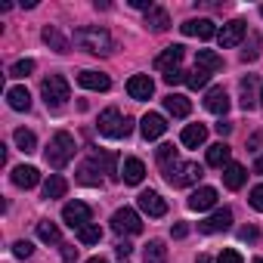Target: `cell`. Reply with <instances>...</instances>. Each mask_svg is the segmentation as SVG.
Returning a JSON list of instances; mask_svg holds the SVG:
<instances>
[{
    "mask_svg": "<svg viewBox=\"0 0 263 263\" xmlns=\"http://www.w3.org/2000/svg\"><path fill=\"white\" fill-rule=\"evenodd\" d=\"M74 44H78L81 50H87V53H96V56H108V53L115 50L111 34H108L105 28H99V25L78 28V31H74Z\"/></svg>",
    "mask_w": 263,
    "mask_h": 263,
    "instance_id": "6da1fadb",
    "label": "cell"
},
{
    "mask_svg": "<svg viewBox=\"0 0 263 263\" xmlns=\"http://www.w3.org/2000/svg\"><path fill=\"white\" fill-rule=\"evenodd\" d=\"M44 158L53 171H62L71 158H74V137L65 134V130H59V134L50 140V146L44 149Z\"/></svg>",
    "mask_w": 263,
    "mask_h": 263,
    "instance_id": "7a4b0ae2",
    "label": "cell"
},
{
    "mask_svg": "<svg viewBox=\"0 0 263 263\" xmlns=\"http://www.w3.org/2000/svg\"><path fill=\"white\" fill-rule=\"evenodd\" d=\"M96 127H99V134L108 137V140H124L130 130H134V121H130L124 111H118V108H105V111L99 115Z\"/></svg>",
    "mask_w": 263,
    "mask_h": 263,
    "instance_id": "3957f363",
    "label": "cell"
},
{
    "mask_svg": "<svg viewBox=\"0 0 263 263\" xmlns=\"http://www.w3.org/2000/svg\"><path fill=\"white\" fill-rule=\"evenodd\" d=\"M41 93H44L47 108H62V105L71 99V87H68V81H65L62 74H50V78L44 81Z\"/></svg>",
    "mask_w": 263,
    "mask_h": 263,
    "instance_id": "277c9868",
    "label": "cell"
},
{
    "mask_svg": "<svg viewBox=\"0 0 263 263\" xmlns=\"http://www.w3.org/2000/svg\"><path fill=\"white\" fill-rule=\"evenodd\" d=\"M164 177H167V183H171L174 189H183V186H192V183L201 180V167H198L195 161H180V164H174L171 171H164Z\"/></svg>",
    "mask_w": 263,
    "mask_h": 263,
    "instance_id": "5b68a950",
    "label": "cell"
},
{
    "mask_svg": "<svg viewBox=\"0 0 263 263\" xmlns=\"http://www.w3.org/2000/svg\"><path fill=\"white\" fill-rule=\"evenodd\" d=\"M111 229L121 232V235H137V232H143V220L134 208H121L111 217Z\"/></svg>",
    "mask_w": 263,
    "mask_h": 263,
    "instance_id": "8992f818",
    "label": "cell"
},
{
    "mask_svg": "<svg viewBox=\"0 0 263 263\" xmlns=\"http://www.w3.org/2000/svg\"><path fill=\"white\" fill-rule=\"evenodd\" d=\"M90 204H84V201H68L65 208H62V220H65V226H71V229H84L87 223H90Z\"/></svg>",
    "mask_w": 263,
    "mask_h": 263,
    "instance_id": "52a82bcc",
    "label": "cell"
},
{
    "mask_svg": "<svg viewBox=\"0 0 263 263\" xmlns=\"http://www.w3.org/2000/svg\"><path fill=\"white\" fill-rule=\"evenodd\" d=\"M127 93H130V99L146 102V99H152V93H155V81H152L149 74H134V78L127 81Z\"/></svg>",
    "mask_w": 263,
    "mask_h": 263,
    "instance_id": "ba28073f",
    "label": "cell"
},
{
    "mask_svg": "<svg viewBox=\"0 0 263 263\" xmlns=\"http://www.w3.org/2000/svg\"><path fill=\"white\" fill-rule=\"evenodd\" d=\"M245 34H248V25H245L241 19H232V22H226V25L217 31V41H220V47H238Z\"/></svg>",
    "mask_w": 263,
    "mask_h": 263,
    "instance_id": "9c48e42d",
    "label": "cell"
},
{
    "mask_svg": "<svg viewBox=\"0 0 263 263\" xmlns=\"http://www.w3.org/2000/svg\"><path fill=\"white\" fill-rule=\"evenodd\" d=\"M232 226V211L229 208H220V211H214L204 223H198V229L204 232V235H214V232H226Z\"/></svg>",
    "mask_w": 263,
    "mask_h": 263,
    "instance_id": "30bf717a",
    "label": "cell"
},
{
    "mask_svg": "<svg viewBox=\"0 0 263 263\" xmlns=\"http://www.w3.org/2000/svg\"><path fill=\"white\" fill-rule=\"evenodd\" d=\"M164 130H167L164 115H158V111L143 115V121H140V134H143L146 140H158V137H164Z\"/></svg>",
    "mask_w": 263,
    "mask_h": 263,
    "instance_id": "8fae6325",
    "label": "cell"
},
{
    "mask_svg": "<svg viewBox=\"0 0 263 263\" xmlns=\"http://www.w3.org/2000/svg\"><path fill=\"white\" fill-rule=\"evenodd\" d=\"M180 31H183L186 37H198V41H211V37L217 34V28H214L211 19H189V22L180 25Z\"/></svg>",
    "mask_w": 263,
    "mask_h": 263,
    "instance_id": "7c38bea8",
    "label": "cell"
},
{
    "mask_svg": "<svg viewBox=\"0 0 263 263\" xmlns=\"http://www.w3.org/2000/svg\"><path fill=\"white\" fill-rule=\"evenodd\" d=\"M140 211L143 214H149V217H164L167 214V201L158 195V192H152V189H146V192H140Z\"/></svg>",
    "mask_w": 263,
    "mask_h": 263,
    "instance_id": "4fadbf2b",
    "label": "cell"
},
{
    "mask_svg": "<svg viewBox=\"0 0 263 263\" xmlns=\"http://www.w3.org/2000/svg\"><path fill=\"white\" fill-rule=\"evenodd\" d=\"M183 53H186V50H183L180 44H174V47L161 50V53H158V59H155V68H158V71H164V74H167V71H177V68H180V62H183Z\"/></svg>",
    "mask_w": 263,
    "mask_h": 263,
    "instance_id": "5bb4252c",
    "label": "cell"
},
{
    "mask_svg": "<svg viewBox=\"0 0 263 263\" xmlns=\"http://www.w3.org/2000/svg\"><path fill=\"white\" fill-rule=\"evenodd\" d=\"M204 108H208L211 115H226V111H229V93H226L223 87H211L208 96H204Z\"/></svg>",
    "mask_w": 263,
    "mask_h": 263,
    "instance_id": "9a60e30c",
    "label": "cell"
},
{
    "mask_svg": "<svg viewBox=\"0 0 263 263\" xmlns=\"http://www.w3.org/2000/svg\"><path fill=\"white\" fill-rule=\"evenodd\" d=\"M217 204V189H211V186H201V189H195L192 195H189V211H211Z\"/></svg>",
    "mask_w": 263,
    "mask_h": 263,
    "instance_id": "2e32d148",
    "label": "cell"
},
{
    "mask_svg": "<svg viewBox=\"0 0 263 263\" xmlns=\"http://www.w3.org/2000/svg\"><path fill=\"white\" fill-rule=\"evenodd\" d=\"M121 177H124L127 186H140L143 177H146V164H143L140 158H124V164H121Z\"/></svg>",
    "mask_w": 263,
    "mask_h": 263,
    "instance_id": "e0dca14e",
    "label": "cell"
},
{
    "mask_svg": "<svg viewBox=\"0 0 263 263\" xmlns=\"http://www.w3.org/2000/svg\"><path fill=\"white\" fill-rule=\"evenodd\" d=\"M204 140H208V127H204V124H186V127H183L180 143H183L186 149H198V146H204Z\"/></svg>",
    "mask_w": 263,
    "mask_h": 263,
    "instance_id": "ac0fdd59",
    "label": "cell"
},
{
    "mask_svg": "<svg viewBox=\"0 0 263 263\" xmlns=\"http://www.w3.org/2000/svg\"><path fill=\"white\" fill-rule=\"evenodd\" d=\"M78 84H81L84 90H96V93H105V90L111 87L108 74H102V71H81V74H78Z\"/></svg>",
    "mask_w": 263,
    "mask_h": 263,
    "instance_id": "d6986e66",
    "label": "cell"
},
{
    "mask_svg": "<svg viewBox=\"0 0 263 263\" xmlns=\"http://www.w3.org/2000/svg\"><path fill=\"white\" fill-rule=\"evenodd\" d=\"M78 183H84V186H102V171H99L96 158H90V161H84L78 167Z\"/></svg>",
    "mask_w": 263,
    "mask_h": 263,
    "instance_id": "ffe728a7",
    "label": "cell"
},
{
    "mask_svg": "<svg viewBox=\"0 0 263 263\" xmlns=\"http://www.w3.org/2000/svg\"><path fill=\"white\" fill-rule=\"evenodd\" d=\"M13 183H16L19 189H34V186L41 183V171L31 167V164H22V167L13 171Z\"/></svg>",
    "mask_w": 263,
    "mask_h": 263,
    "instance_id": "44dd1931",
    "label": "cell"
},
{
    "mask_svg": "<svg viewBox=\"0 0 263 263\" xmlns=\"http://www.w3.org/2000/svg\"><path fill=\"white\" fill-rule=\"evenodd\" d=\"M245 180H248V171H245L241 164L229 161V164L223 167V186H226V189H241Z\"/></svg>",
    "mask_w": 263,
    "mask_h": 263,
    "instance_id": "7402d4cb",
    "label": "cell"
},
{
    "mask_svg": "<svg viewBox=\"0 0 263 263\" xmlns=\"http://www.w3.org/2000/svg\"><path fill=\"white\" fill-rule=\"evenodd\" d=\"M241 108L245 111H251L257 102H260V96H257V78L254 74H248V78H241Z\"/></svg>",
    "mask_w": 263,
    "mask_h": 263,
    "instance_id": "603a6c76",
    "label": "cell"
},
{
    "mask_svg": "<svg viewBox=\"0 0 263 263\" xmlns=\"http://www.w3.org/2000/svg\"><path fill=\"white\" fill-rule=\"evenodd\" d=\"M164 111L174 115V118H186L192 111V102L186 96H180V93H171V96H164Z\"/></svg>",
    "mask_w": 263,
    "mask_h": 263,
    "instance_id": "cb8c5ba5",
    "label": "cell"
},
{
    "mask_svg": "<svg viewBox=\"0 0 263 263\" xmlns=\"http://www.w3.org/2000/svg\"><path fill=\"white\" fill-rule=\"evenodd\" d=\"M7 102H10V108H16V111H28V108H31V93H28L25 87H10V90H7Z\"/></svg>",
    "mask_w": 263,
    "mask_h": 263,
    "instance_id": "d4e9b609",
    "label": "cell"
},
{
    "mask_svg": "<svg viewBox=\"0 0 263 263\" xmlns=\"http://www.w3.org/2000/svg\"><path fill=\"white\" fill-rule=\"evenodd\" d=\"M195 65L214 74V71H220V68H223V56H217L214 50H198V53H195Z\"/></svg>",
    "mask_w": 263,
    "mask_h": 263,
    "instance_id": "484cf974",
    "label": "cell"
},
{
    "mask_svg": "<svg viewBox=\"0 0 263 263\" xmlns=\"http://www.w3.org/2000/svg\"><path fill=\"white\" fill-rule=\"evenodd\" d=\"M146 25H149L152 31H167V28H171V16H167V10L152 7V10L146 13Z\"/></svg>",
    "mask_w": 263,
    "mask_h": 263,
    "instance_id": "4316f807",
    "label": "cell"
},
{
    "mask_svg": "<svg viewBox=\"0 0 263 263\" xmlns=\"http://www.w3.org/2000/svg\"><path fill=\"white\" fill-rule=\"evenodd\" d=\"M44 44H50L56 53H68V37H65L56 25H47V28H44Z\"/></svg>",
    "mask_w": 263,
    "mask_h": 263,
    "instance_id": "83f0119b",
    "label": "cell"
},
{
    "mask_svg": "<svg viewBox=\"0 0 263 263\" xmlns=\"http://www.w3.org/2000/svg\"><path fill=\"white\" fill-rule=\"evenodd\" d=\"M229 146L226 143H214V146H208V164L211 167H226L229 164Z\"/></svg>",
    "mask_w": 263,
    "mask_h": 263,
    "instance_id": "f1b7e54d",
    "label": "cell"
},
{
    "mask_svg": "<svg viewBox=\"0 0 263 263\" xmlns=\"http://www.w3.org/2000/svg\"><path fill=\"white\" fill-rule=\"evenodd\" d=\"M13 140H16V146L25 152V155H31V152H37V137L31 134V130H25V127H19L16 134H13Z\"/></svg>",
    "mask_w": 263,
    "mask_h": 263,
    "instance_id": "f546056e",
    "label": "cell"
},
{
    "mask_svg": "<svg viewBox=\"0 0 263 263\" xmlns=\"http://www.w3.org/2000/svg\"><path fill=\"white\" fill-rule=\"evenodd\" d=\"M65 189H68V183H65L59 174H53V177L44 183V198H50V201H53V198H62V195H65Z\"/></svg>",
    "mask_w": 263,
    "mask_h": 263,
    "instance_id": "4dcf8cb0",
    "label": "cell"
},
{
    "mask_svg": "<svg viewBox=\"0 0 263 263\" xmlns=\"http://www.w3.org/2000/svg\"><path fill=\"white\" fill-rule=\"evenodd\" d=\"M143 257H146V263H167V248H164V241H149L146 245V251H143Z\"/></svg>",
    "mask_w": 263,
    "mask_h": 263,
    "instance_id": "1f68e13d",
    "label": "cell"
},
{
    "mask_svg": "<svg viewBox=\"0 0 263 263\" xmlns=\"http://www.w3.org/2000/svg\"><path fill=\"white\" fill-rule=\"evenodd\" d=\"M37 238L47 241V245H59V226L53 220H41L37 223Z\"/></svg>",
    "mask_w": 263,
    "mask_h": 263,
    "instance_id": "d6a6232c",
    "label": "cell"
},
{
    "mask_svg": "<svg viewBox=\"0 0 263 263\" xmlns=\"http://www.w3.org/2000/svg\"><path fill=\"white\" fill-rule=\"evenodd\" d=\"M208 81H211V71H204V68H198V65L186 74V87H189V90H201V87H208Z\"/></svg>",
    "mask_w": 263,
    "mask_h": 263,
    "instance_id": "836d02e7",
    "label": "cell"
},
{
    "mask_svg": "<svg viewBox=\"0 0 263 263\" xmlns=\"http://www.w3.org/2000/svg\"><path fill=\"white\" fill-rule=\"evenodd\" d=\"M158 164H161V171H171L174 164H180V158H177V149H174L171 143L158 146Z\"/></svg>",
    "mask_w": 263,
    "mask_h": 263,
    "instance_id": "e575fe53",
    "label": "cell"
},
{
    "mask_svg": "<svg viewBox=\"0 0 263 263\" xmlns=\"http://www.w3.org/2000/svg\"><path fill=\"white\" fill-rule=\"evenodd\" d=\"M99 238H102L99 223H87L84 229H78V241H81V245H99Z\"/></svg>",
    "mask_w": 263,
    "mask_h": 263,
    "instance_id": "d590c367",
    "label": "cell"
},
{
    "mask_svg": "<svg viewBox=\"0 0 263 263\" xmlns=\"http://www.w3.org/2000/svg\"><path fill=\"white\" fill-rule=\"evenodd\" d=\"M31 71H34V59H19V62L10 68V74H13V78H28Z\"/></svg>",
    "mask_w": 263,
    "mask_h": 263,
    "instance_id": "8d00e7d4",
    "label": "cell"
},
{
    "mask_svg": "<svg viewBox=\"0 0 263 263\" xmlns=\"http://www.w3.org/2000/svg\"><path fill=\"white\" fill-rule=\"evenodd\" d=\"M217 263H245V260H241V254L235 248H223L220 257H217Z\"/></svg>",
    "mask_w": 263,
    "mask_h": 263,
    "instance_id": "74e56055",
    "label": "cell"
},
{
    "mask_svg": "<svg viewBox=\"0 0 263 263\" xmlns=\"http://www.w3.org/2000/svg\"><path fill=\"white\" fill-rule=\"evenodd\" d=\"M248 201H251V208H254V211H260V214H263V183L251 189V198H248Z\"/></svg>",
    "mask_w": 263,
    "mask_h": 263,
    "instance_id": "f35d334b",
    "label": "cell"
},
{
    "mask_svg": "<svg viewBox=\"0 0 263 263\" xmlns=\"http://www.w3.org/2000/svg\"><path fill=\"white\" fill-rule=\"evenodd\" d=\"M31 251H34V245H31V241H25V238L13 245V254H16V257H22V260H25V257H31Z\"/></svg>",
    "mask_w": 263,
    "mask_h": 263,
    "instance_id": "ab89813d",
    "label": "cell"
},
{
    "mask_svg": "<svg viewBox=\"0 0 263 263\" xmlns=\"http://www.w3.org/2000/svg\"><path fill=\"white\" fill-rule=\"evenodd\" d=\"M238 238H241V241H251V245H254V241L260 238V232H257V226H241V229H238Z\"/></svg>",
    "mask_w": 263,
    "mask_h": 263,
    "instance_id": "60d3db41",
    "label": "cell"
},
{
    "mask_svg": "<svg viewBox=\"0 0 263 263\" xmlns=\"http://www.w3.org/2000/svg\"><path fill=\"white\" fill-rule=\"evenodd\" d=\"M183 81H186V71H180V68L164 74V84H171V87H174V84H183Z\"/></svg>",
    "mask_w": 263,
    "mask_h": 263,
    "instance_id": "b9f144b4",
    "label": "cell"
},
{
    "mask_svg": "<svg viewBox=\"0 0 263 263\" xmlns=\"http://www.w3.org/2000/svg\"><path fill=\"white\" fill-rule=\"evenodd\" d=\"M130 251H134V245H130V241H118V245H115V254H118L121 260L130 257Z\"/></svg>",
    "mask_w": 263,
    "mask_h": 263,
    "instance_id": "7bdbcfd3",
    "label": "cell"
},
{
    "mask_svg": "<svg viewBox=\"0 0 263 263\" xmlns=\"http://www.w3.org/2000/svg\"><path fill=\"white\" fill-rule=\"evenodd\" d=\"M78 257V248L74 245H62V260H74Z\"/></svg>",
    "mask_w": 263,
    "mask_h": 263,
    "instance_id": "ee69618b",
    "label": "cell"
},
{
    "mask_svg": "<svg viewBox=\"0 0 263 263\" xmlns=\"http://www.w3.org/2000/svg\"><path fill=\"white\" fill-rule=\"evenodd\" d=\"M217 134H220V137H229V134H232V124H229V121H220V124H217Z\"/></svg>",
    "mask_w": 263,
    "mask_h": 263,
    "instance_id": "f6af8a7d",
    "label": "cell"
},
{
    "mask_svg": "<svg viewBox=\"0 0 263 263\" xmlns=\"http://www.w3.org/2000/svg\"><path fill=\"white\" fill-rule=\"evenodd\" d=\"M130 7H134V10H152V4H149V0H130Z\"/></svg>",
    "mask_w": 263,
    "mask_h": 263,
    "instance_id": "bcb514c9",
    "label": "cell"
},
{
    "mask_svg": "<svg viewBox=\"0 0 263 263\" xmlns=\"http://www.w3.org/2000/svg\"><path fill=\"white\" fill-rule=\"evenodd\" d=\"M183 235H189V226L186 223H177L174 226V238H183Z\"/></svg>",
    "mask_w": 263,
    "mask_h": 263,
    "instance_id": "7dc6e473",
    "label": "cell"
},
{
    "mask_svg": "<svg viewBox=\"0 0 263 263\" xmlns=\"http://www.w3.org/2000/svg\"><path fill=\"white\" fill-rule=\"evenodd\" d=\"M254 171H257V174H263V155L257 158V164H254Z\"/></svg>",
    "mask_w": 263,
    "mask_h": 263,
    "instance_id": "c3c4849f",
    "label": "cell"
},
{
    "mask_svg": "<svg viewBox=\"0 0 263 263\" xmlns=\"http://www.w3.org/2000/svg\"><path fill=\"white\" fill-rule=\"evenodd\" d=\"M198 263H214V260H211L208 254H198Z\"/></svg>",
    "mask_w": 263,
    "mask_h": 263,
    "instance_id": "681fc988",
    "label": "cell"
},
{
    "mask_svg": "<svg viewBox=\"0 0 263 263\" xmlns=\"http://www.w3.org/2000/svg\"><path fill=\"white\" fill-rule=\"evenodd\" d=\"M87 263H108V260H105V257H90Z\"/></svg>",
    "mask_w": 263,
    "mask_h": 263,
    "instance_id": "f907efd6",
    "label": "cell"
},
{
    "mask_svg": "<svg viewBox=\"0 0 263 263\" xmlns=\"http://www.w3.org/2000/svg\"><path fill=\"white\" fill-rule=\"evenodd\" d=\"M254 263H263V257H257V260H254Z\"/></svg>",
    "mask_w": 263,
    "mask_h": 263,
    "instance_id": "816d5d0a",
    "label": "cell"
},
{
    "mask_svg": "<svg viewBox=\"0 0 263 263\" xmlns=\"http://www.w3.org/2000/svg\"><path fill=\"white\" fill-rule=\"evenodd\" d=\"M260 105H263V90H260Z\"/></svg>",
    "mask_w": 263,
    "mask_h": 263,
    "instance_id": "f5cc1de1",
    "label": "cell"
},
{
    "mask_svg": "<svg viewBox=\"0 0 263 263\" xmlns=\"http://www.w3.org/2000/svg\"><path fill=\"white\" fill-rule=\"evenodd\" d=\"M260 16H263V7H260Z\"/></svg>",
    "mask_w": 263,
    "mask_h": 263,
    "instance_id": "db71d44e",
    "label": "cell"
}]
</instances>
